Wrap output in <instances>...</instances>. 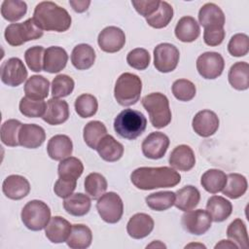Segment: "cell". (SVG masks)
Here are the masks:
<instances>
[{
	"label": "cell",
	"mask_w": 249,
	"mask_h": 249,
	"mask_svg": "<svg viewBox=\"0 0 249 249\" xmlns=\"http://www.w3.org/2000/svg\"><path fill=\"white\" fill-rule=\"evenodd\" d=\"M131 183L139 190L149 191L159 188H172L181 181V175L168 166L147 167L134 169L130 174Z\"/></svg>",
	"instance_id": "cell-1"
},
{
	"label": "cell",
	"mask_w": 249,
	"mask_h": 249,
	"mask_svg": "<svg viewBox=\"0 0 249 249\" xmlns=\"http://www.w3.org/2000/svg\"><path fill=\"white\" fill-rule=\"evenodd\" d=\"M32 18L43 31L64 32L70 28L72 22L69 13L52 1H42L37 4Z\"/></svg>",
	"instance_id": "cell-2"
},
{
	"label": "cell",
	"mask_w": 249,
	"mask_h": 249,
	"mask_svg": "<svg viewBox=\"0 0 249 249\" xmlns=\"http://www.w3.org/2000/svg\"><path fill=\"white\" fill-rule=\"evenodd\" d=\"M147 126V119L143 113L133 109H124L114 120V129L119 136L134 140L140 136Z\"/></svg>",
	"instance_id": "cell-3"
},
{
	"label": "cell",
	"mask_w": 249,
	"mask_h": 249,
	"mask_svg": "<svg viewBox=\"0 0 249 249\" xmlns=\"http://www.w3.org/2000/svg\"><path fill=\"white\" fill-rule=\"evenodd\" d=\"M141 103L148 112L150 122L156 128H162L171 122V110L166 95L161 92H152L145 95Z\"/></svg>",
	"instance_id": "cell-4"
},
{
	"label": "cell",
	"mask_w": 249,
	"mask_h": 249,
	"mask_svg": "<svg viewBox=\"0 0 249 249\" xmlns=\"http://www.w3.org/2000/svg\"><path fill=\"white\" fill-rule=\"evenodd\" d=\"M142 90L141 79L132 73L124 72L117 79L114 96L122 106H131L137 103Z\"/></svg>",
	"instance_id": "cell-5"
},
{
	"label": "cell",
	"mask_w": 249,
	"mask_h": 249,
	"mask_svg": "<svg viewBox=\"0 0 249 249\" xmlns=\"http://www.w3.org/2000/svg\"><path fill=\"white\" fill-rule=\"evenodd\" d=\"M20 218L23 225L30 231H42L51 219V209L49 205L38 199L28 201L22 208Z\"/></svg>",
	"instance_id": "cell-6"
},
{
	"label": "cell",
	"mask_w": 249,
	"mask_h": 249,
	"mask_svg": "<svg viewBox=\"0 0 249 249\" xmlns=\"http://www.w3.org/2000/svg\"><path fill=\"white\" fill-rule=\"evenodd\" d=\"M43 30L40 29L33 18H28L20 23H11L5 29V39L6 42L13 46H21L24 43L39 39L43 36Z\"/></svg>",
	"instance_id": "cell-7"
},
{
	"label": "cell",
	"mask_w": 249,
	"mask_h": 249,
	"mask_svg": "<svg viewBox=\"0 0 249 249\" xmlns=\"http://www.w3.org/2000/svg\"><path fill=\"white\" fill-rule=\"evenodd\" d=\"M96 209L100 218L109 224L118 223L124 213V203L115 192L103 194L96 202Z\"/></svg>",
	"instance_id": "cell-8"
},
{
	"label": "cell",
	"mask_w": 249,
	"mask_h": 249,
	"mask_svg": "<svg viewBox=\"0 0 249 249\" xmlns=\"http://www.w3.org/2000/svg\"><path fill=\"white\" fill-rule=\"evenodd\" d=\"M179 50L172 44L161 43L154 49V66L161 73L173 71L179 62Z\"/></svg>",
	"instance_id": "cell-9"
},
{
	"label": "cell",
	"mask_w": 249,
	"mask_h": 249,
	"mask_svg": "<svg viewBox=\"0 0 249 249\" xmlns=\"http://www.w3.org/2000/svg\"><path fill=\"white\" fill-rule=\"evenodd\" d=\"M224 67V58L216 52L203 53L196 59V70L204 79L213 80L220 77L223 73Z\"/></svg>",
	"instance_id": "cell-10"
},
{
	"label": "cell",
	"mask_w": 249,
	"mask_h": 249,
	"mask_svg": "<svg viewBox=\"0 0 249 249\" xmlns=\"http://www.w3.org/2000/svg\"><path fill=\"white\" fill-rule=\"evenodd\" d=\"M182 226L192 234L201 235L211 228V217L206 210L196 209L186 211L182 215Z\"/></svg>",
	"instance_id": "cell-11"
},
{
	"label": "cell",
	"mask_w": 249,
	"mask_h": 249,
	"mask_svg": "<svg viewBox=\"0 0 249 249\" xmlns=\"http://www.w3.org/2000/svg\"><path fill=\"white\" fill-rule=\"evenodd\" d=\"M1 81L9 87H18L27 78V70L18 57H11L1 64Z\"/></svg>",
	"instance_id": "cell-12"
},
{
	"label": "cell",
	"mask_w": 249,
	"mask_h": 249,
	"mask_svg": "<svg viewBox=\"0 0 249 249\" xmlns=\"http://www.w3.org/2000/svg\"><path fill=\"white\" fill-rule=\"evenodd\" d=\"M169 138L166 134L156 131L145 137L141 144L143 155L151 160L161 159L169 146Z\"/></svg>",
	"instance_id": "cell-13"
},
{
	"label": "cell",
	"mask_w": 249,
	"mask_h": 249,
	"mask_svg": "<svg viewBox=\"0 0 249 249\" xmlns=\"http://www.w3.org/2000/svg\"><path fill=\"white\" fill-rule=\"evenodd\" d=\"M97 43L101 51L109 53H117L125 44V34L117 26H107L98 34Z\"/></svg>",
	"instance_id": "cell-14"
},
{
	"label": "cell",
	"mask_w": 249,
	"mask_h": 249,
	"mask_svg": "<svg viewBox=\"0 0 249 249\" xmlns=\"http://www.w3.org/2000/svg\"><path fill=\"white\" fill-rule=\"evenodd\" d=\"M219 118L211 110H201L197 112L192 121L194 131L201 137H209L216 133L219 128Z\"/></svg>",
	"instance_id": "cell-15"
},
{
	"label": "cell",
	"mask_w": 249,
	"mask_h": 249,
	"mask_svg": "<svg viewBox=\"0 0 249 249\" xmlns=\"http://www.w3.org/2000/svg\"><path fill=\"white\" fill-rule=\"evenodd\" d=\"M4 195L13 200H19L25 197L30 192V184L28 180L18 174L9 175L2 184Z\"/></svg>",
	"instance_id": "cell-16"
},
{
	"label": "cell",
	"mask_w": 249,
	"mask_h": 249,
	"mask_svg": "<svg viewBox=\"0 0 249 249\" xmlns=\"http://www.w3.org/2000/svg\"><path fill=\"white\" fill-rule=\"evenodd\" d=\"M46 140L44 128L35 124H22L18 132L19 145L27 149L39 148Z\"/></svg>",
	"instance_id": "cell-17"
},
{
	"label": "cell",
	"mask_w": 249,
	"mask_h": 249,
	"mask_svg": "<svg viewBox=\"0 0 249 249\" xmlns=\"http://www.w3.org/2000/svg\"><path fill=\"white\" fill-rule=\"evenodd\" d=\"M172 168L179 171H189L196 164V156L193 149L185 144L176 146L168 159Z\"/></svg>",
	"instance_id": "cell-18"
},
{
	"label": "cell",
	"mask_w": 249,
	"mask_h": 249,
	"mask_svg": "<svg viewBox=\"0 0 249 249\" xmlns=\"http://www.w3.org/2000/svg\"><path fill=\"white\" fill-rule=\"evenodd\" d=\"M154 220L146 213H136L127 222L126 231L134 239H141L148 236L154 230Z\"/></svg>",
	"instance_id": "cell-19"
},
{
	"label": "cell",
	"mask_w": 249,
	"mask_h": 249,
	"mask_svg": "<svg viewBox=\"0 0 249 249\" xmlns=\"http://www.w3.org/2000/svg\"><path fill=\"white\" fill-rule=\"evenodd\" d=\"M69 118V106L65 100L51 98L47 102V108L43 121L51 125H57L65 123Z\"/></svg>",
	"instance_id": "cell-20"
},
{
	"label": "cell",
	"mask_w": 249,
	"mask_h": 249,
	"mask_svg": "<svg viewBox=\"0 0 249 249\" xmlns=\"http://www.w3.org/2000/svg\"><path fill=\"white\" fill-rule=\"evenodd\" d=\"M72 225L60 216L51 217L45 228L46 237L53 243L66 242L71 232Z\"/></svg>",
	"instance_id": "cell-21"
},
{
	"label": "cell",
	"mask_w": 249,
	"mask_h": 249,
	"mask_svg": "<svg viewBox=\"0 0 249 249\" xmlns=\"http://www.w3.org/2000/svg\"><path fill=\"white\" fill-rule=\"evenodd\" d=\"M68 61V54L66 51L57 46H52L45 50L43 70L53 74L63 70Z\"/></svg>",
	"instance_id": "cell-22"
},
{
	"label": "cell",
	"mask_w": 249,
	"mask_h": 249,
	"mask_svg": "<svg viewBox=\"0 0 249 249\" xmlns=\"http://www.w3.org/2000/svg\"><path fill=\"white\" fill-rule=\"evenodd\" d=\"M198 21V24L204 28L224 27L226 18L224 12L218 5L206 3L199 9Z\"/></svg>",
	"instance_id": "cell-23"
},
{
	"label": "cell",
	"mask_w": 249,
	"mask_h": 249,
	"mask_svg": "<svg viewBox=\"0 0 249 249\" xmlns=\"http://www.w3.org/2000/svg\"><path fill=\"white\" fill-rule=\"evenodd\" d=\"M47 151L52 160H62L70 157L73 152L72 140L65 134H56L49 140Z\"/></svg>",
	"instance_id": "cell-24"
},
{
	"label": "cell",
	"mask_w": 249,
	"mask_h": 249,
	"mask_svg": "<svg viewBox=\"0 0 249 249\" xmlns=\"http://www.w3.org/2000/svg\"><path fill=\"white\" fill-rule=\"evenodd\" d=\"M100 158L106 161L114 162L119 160L124 155V146L112 135L106 134L97 144L95 149Z\"/></svg>",
	"instance_id": "cell-25"
},
{
	"label": "cell",
	"mask_w": 249,
	"mask_h": 249,
	"mask_svg": "<svg viewBox=\"0 0 249 249\" xmlns=\"http://www.w3.org/2000/svg\"><path fill=\"white\" fill-rule=\"evenodd\" d=\"M176 38L184 43L196 41L200 34V27L195 18L190 16L182 17L174 29Z\"/></svg>",
	"instance_id": "cell-26"
},
{
	"label": "cell",
	"mask_w": 249,
	"mask_h": 249,
	"mask_svg": "<svg viewBox=\"0 0 249 249\" xmlns=\"http://www.w3.org/2000/svg\"><path fill=\"white\" fill-rule=\"evenodd\" d=\"M206 211L213 222L219 223L227 220L231 216L232 205L230 200L221 196H212L207 200Z\"/></svg>",
	"instance_id": "cell-27"
},
{
	"label": "cell",
	"mask_w": 249,
	"mask_h": 249,
	"mask_svg": "<svg viewBox=\"0 0 249 249\" xmlns=\"http://www.w3.org/2000/svg\"><path fill=\"white\" fill-rule=\"evenodd\" d=\"M200 200V193L197 188L188 185L175 193L174 205L184 212L195 209Z\"/></svg>",
	"instance_id": "cell-28"
},
{
	"label": "cell",
	"mask_w": 249,
	"mask_h": 249,
	"mask_svg": "<svg viewBox=\"0 0 249 249\" xmlns=\"http://www.w3.org/2000/svg\"><path fill=\"white\" fill-rule=\"evenodd\" d=\"M95 52L88 44H79L72 50L71 62L78 70H87L90 68L95 61Z\"/></svg>",
	"instance_id": "cell-29"
},
{
	"label": "cell",
	"mask_w": 249,
	"mask_h": 249,
	"mask_svg": "<svg viewBox=\"0 0 249 249\" xmlns=\"http://www.w3.org/2000/svg\"><path fill=\"white\" fill-rule=\"evenodd\" d=\"M91 206V200L89 196L76 193L72 194L67 198H64L63 207L65 211L75 217H82L89 213Z\"/></svg>",
	"instance_id": "cell-30"
},
{
	"label": "cell",
	"mask_w": 249,
	"mask_h": 249,
	"mask_svg": "<svg viewBox=\"0 0 249 249\" xmlns=\"http://www.w3.org/2000/svg\"><path fill=\"white\" fill-rule=\"evenodd\" d=\"M50 82L42 75H33L24 85L25 96L34 100H44L49 95Z\"/></svg>",
	"instance_id": "cell-31"
},
{
	"label": "cell",
	"mask_w": 249,
	"mask_h": 249,
	"mask_svg": "<svg viewBox=\"0 0 249 249\" xmlns=\"http://www.w3.org/2000/svg\"><path fill=\"white\" fill-rule=\"evenodd\" d=\"M229 83L237 90H245L249 88V64L245 61H237L232 64L228 74Z\"/></svg>",
	"instance_id": "cell-32"
},
{
	"label": "cell",
	"mask_w": 249,
	"mask_h": 249,
	"mask_svg": "<svg viewBox=\"0 0 249 249\" xmlns=\"http://www.w3.org/2000/svg\"><path fill=\"white\" fill-rule=\"evenodd\" d=\"M92 232L90 229L83 224L72 225L71 232L66 240L68 247L72 249H86L90 246Z\"/></svg>",
	"instance_id": "cell-33"
},
{
	"label": "cell",
	"mask_w": 249,
	"mask_h": 249,
	"mask_svg": "<svg viewBox=\"0 0 249 249\" xmlns=\"http://www.w3.org/2000/svg\"><path fill=\"white\" fill-rule=\"evenodd\" d=\"M226 182L227 174L224 171L215 168L206 170L200 178V184L202 188L210 194H217L222 192Z\"/></svg>",
	"instance_id": "cell-34"
},
{
	"label": "cell",
	"mask_w": 249,
	"mask_h": 249,
	"mask_svg": "<svg viewBox=\"0 0 249 249\" xmlns=\"http://www.w3.org/2000/svg\"><path fill=\"white\" fill-rule=\"evenodd\" d=\"M248 183L245 176L239 173H230L227 175V182L222 193L231 199H236L246 193Z\"/></svg>",
	"instance_id": "cell-35"
},
{
	"label": "cell",
	"mask_w": 249,
	"mask_h": 249,
	"mask_svg": "<svg viewBox=\"0 0 249 249\" xmlns=\"http://www.w3.org/2000/svg\"><path fill=\"white\" fill-rule=\"evenodd\" d=\"M173 8L166 1H160L158 10L146 18V22L153 28L160 29L166 27L173 18Z\"/></svg>",
	"instance_id": "cell-36"
},
{
	"label": "cell",
	"mask_w": 249,
	"mask_h": 249,
	"mask_svg": "<svg viewBox=\"0 0 249 249\" xmlns=\"http://www.w3.org/2000/svg\"><path fill=\"white\" fill-rule=\"evenodd\" d=\"M107 134V128L105 124L99 121L89 122L83 130V137L86 144L95 150L99 141Z\"/></svg>",
	"instance_id": "cell-37"
},
{
	"label": "cell",
	"mask_w": 249,
	"mask_h": 249,
	"mask_svg": "<svg viewBox=\"0 0 249 249\" xmlns=\"http://www.w3.org/2000/svg\"><path fill=\"white\" fill-rule=\"evenodd\" d=\"M83 162L81 160L75 157H68L60 160L57 167L58 178L77 180L83 174Z\"/></svg>",
	"instance_id": "cell-38"
},
{
	"label": "cell",
	"mask_w": 249,
	"mask_h": 249,
	"mask_svg": "<svg viewBox=\"0 0 249 249\" xmlns=\"http://www.w3.org/2000/svg\"><path fill=\"white\" fill-rule=\"evenodd\" d=\"M108 184L105 177L97 172L89 173L84 182V188L92 199H98L107 190Z\"/></svg>",
	"instance_id": "cell-39"
},
{
	"label": "cell",
	"mask_w": 249,
	"mask_h": 249,
	"mask_svg": "<svg viewBox=\"0 0 249 249\" xmlns=\"http://www.w3.org/2000/svg\"><path fill=\"white\" fill-rule=\"evenodd\" d=\"M27 12V5L20 0H5L1 5V15L8 21L16 22L23 18Z\"/></svg>",
	"instance_id": "cell-40"
},
{
	"label": "cell",
	"mask_w": 249,
	"mask_h": 249,
	"mask_svg": "<svg viewBox=\"0 0 249 249\" xmlns=\"http://www.w3.org/2000/svg\"><path fill=\"white\" fill-rule=\"evenodd\" d=\"M146 204L155 211H164L174 205L175 193L170 191L157 192L149 195L145 198Z\"/></svg>",
	"instance_id": "cell-41"
},
{
	"label": "cell",
	"mask_w": 249,
	"mask_h": 249,
	"mask_svg": "<svg viewBox=\"0 0 249 249\" xmlns=\"http://www.w3.org/2000/svg\"><path fill=\"white\" fill-rule=\"evenodd\" d=\"M75 111L81 118H89L96 114L98 109V102L94 95L89 93H83L79 95L74 103Z\"/></svg>",
	"instance_id": "cell-42"
},
{
	"label": "cell",
	"mask_w": 249,
	"mask_h": 249,
	"mask_svg": "<svg viewBox=\"0 0 249 249\" xmlns=\"http://www.w3.org/2000/svg\"><path fill=\"white\" fill-rule=\"evenodd\" d=\"M21 124H22L19 121L15 119H10L4 122L0 129L2 143L9 147L18 146V132Z\"/></svg>",
	"instance_id": "cell-43"
},
{
	"label": "cell",
	"mask_w": 249,
	"mask_h": 249,
	"mask_svg": "<svg viewBox=\"0 0 249 249\" xmlns=\"http://www.w3.org/2000/svg\"><path fill=\"white\" fill-rule=\"evenodd\" d=\"M227 236L233 241L238 248H248L247 229L241 219H235L229 225L227 229Z\"/></svg>",
	"instance_id": "cell-44"
},
{
	"label": "cell",
	"mask_w": 249,
	"mask_h": 249,
	"mask_svg": "<svg viewBox=\"0 0 249 249\" xmlns=\"http://www.w3.org/2000/svg\"><path fill=\"white\" fill-rule=\"evenodd\" d=\"M18 108L20 113L27 118H42L46 112L47 103L44 100H34L24 96L20 99Z\"/></svg>",
	"instance_id": "cell-45"
},
{
	"label": "cell",
	"mask_w": 249,
	"mask_h": 249,
	"mask_svg": "<svg viewBox=\"0 0 249 249\" xmlns=\"http://www.w3.org/2000/svg\"><path fill=\"white\" fill-rule=\"evenodd\" d=\"M75 87L74 80L65 74L55 76L52 82V95L53 98H61L72 93Z\"/></svg>",
	"instance_id": "cell-46"
},
{
	"label": "cell",
	"mask_w": 249,
	"mask_h": 249,
	"mask_svg": "<svg viewBox=\"0 0 249 249\" xmlns=\"http://www.w3.org/2000/svg\"><path fill=\"white\" fill-rule=\"evenodd\" d=\"M171 90L174 97L179 101H190L195 97L196 88L190 80L178 79L172 84Z\"/></svg>",
	"instance_id": "cell-47"
},
{
	"label": "cell",
	"mask_w": 249,
	"mask_h": 249,
	"mask_svg": "<svg viewBox=\"0 0 249 249\" xmlns=\"http://www.w3.org/2000/svg\"><path fill=\"white\" fill-rule=\"evenodd\" d=\"M45 49L42 46H33L24 53V59L28 68L33 72H41L44 64Z\"/></svg>",
	"instance_id": "cell-48"
},
{
	"label": "cell",
	"mask_w": 249,
	"mask_h": 249,
	"mask_svg": "<svg viewBox=\"0 0 249 249\" xmlns=\"http://www.w3.org/2000/svg\"><path fill=\"white\" fill-rule=\"evenodd\" d=\"M150 61V53L143 48L133 49L126 55L127 64L137 70H145L149 66Z\"/></svg>",
	"instance_id": "cell-49"
},
{
	"label": "cell",
	"mask_w": 249,
	"mask_h": 249,
	"mask_svg": "<svg viewBox=\"0 0 249 249\" xmlns=\"http://www.w3.org/2000/svg\"><path fill=\"white\" fill-rule=\"evenodd\" d=\"M228 51L235 57L246 55L249 52V37L244 33L234 34L228 44Z\"/></svg>",
	"instance_id": "cell-50"
},
{
	"label": "cell",
	"mask_w": 249,
	"mask_h": 249,
	"mask_svg": "<svg viewBox=\"0 0 249 249\" xmlns=\"http://www.w3.org/2000/svg\"><path fill=\"white\" fill-rule=\"evenodd\" d=\"M76 186L77 180L58 178L54 183L53 192L57 196L61 198H67L73 194V192L76 189Z\"/></svg>",
	"instance_id": "cell-51"
},
{
	"label": "cell",
	"mask_w": 249,
	"mask_h": 249,
	"mask_svg": "<svg viewBox=\"0 0 249 249\" xmlns=\"http://www.w3.org/2000/svg\"><path fill=\"white\" fill-rule=\"evenodd\" d=\"M225 36H226V31L224 27L204 28L203 41L207 46L216 47L223 43Z\"/></svg>",
	"instance_id": "cell-52"
},
{
	"label": "cell",
	"mask_w": 249,
	"mask_h": 249,
	"mask_svg": "<svg viewBox=\"0 0 249 249\" xmlns=\"http://www.w3.org/2000/svg\"><path fill=\"white\" fill-rule=\"evenodd\" d=\"M160 1L159 0H132L131 4L135 11L144 18L153 15L159 8Z\"/></svg>",
	"instance_id": "cell-53"
},
{
	"label": "cell",
	"mask_w": 249,
	"mask_h": 249,
	"mask_svg": "<svg viewBox=\"0 0 249 249\" xmlns=\"http://www.w3.org/2000/svg\"><path fill=\"white\" fill-rule=\"evenodd\" d=\"M69 4L75 12L84 13L89 9V7L90 5V1H88V0L87 1L86 0H70Z\"/></svg>",
	"instance_id": "cell-54"
},
{
	"label": "cell",
	"mask_w": 249,
	"mask_h": 249,
	"mask_svg": "<svg viewBox=\"0 0 249 249\" xmlns=\"http://www.w3.org/2000/svg\"><path fill=\"white\" fill-rule=\"evenodd\" d=\"M215 249H218V248H223V249H233V248H238V246L231 240H226V239H223L221 240L219 243H217L215 246H214Z\"/></svg>",
	"instance_id": "cell-55"
},
{
	"label": "cell",
	"mask_w": 249,
	"mask_h": 249,
	"mask_svg": "<svg viewBox=\"0 0 249 249\" xmlns=\"http://www.w3.org/2000/svg\"><path fill=\"white\" fill-rule=\"evenodd\" d=\"M146 248H166V245L160 240H154L146 246Z\"/></svg>",
	"instance_id": "cell-56"
},
{
	"label": "cell",
	"mask_w": 249,
	"mask_h": 249,
	"mask_svg": "<svg viewBox=\"0 0 249 249\" xmlns=\"http://www.w3.org/2000/svg\"><path fill=\"white\" fill-rule=\"evenodd\" d=\"M193 247H196V248H206V246L204 244H201V243H190L188 245L185 246V248H193Z\"/></svg>",
	"instance_id": "cell-57"
}]
</instances>
